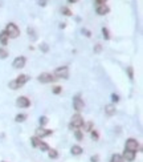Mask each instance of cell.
<instances>
[{
	"label": "cell",
	"mask_w": 143,
	"mask_h": 162,
	"mask_svg": "<svg viewBox=\"0 0 143 162\" xmlns=\"http://www.w3.org/2000/svg\"><path fill=\"white\" fill-rule=\"evenodd\" d=\"M28 80H29V76H27V75L17 76V78H15V80H12L11 82H9V88L13 89V90H16V89H19V88L23 87Z\"/></svg>",
	"instance_id": "6da1fadb"
},
{
	"label": "cell",
	"mask_w": 143,
	"mask_h": 162,
	"mask_svg": "<svg viewBox=\"0 0 143 162\" xmlns=\"http://www.w3.org/2000/svg\"><path fill=\"white\" fill-rule=\"evenodd\" d=\"M4 31L7 32L8 37H11V39H16L17 36L20 35V29H19V27H17L16 24H13V23L7 24V28L4 29Z\"/></svg>",
	"instance_id": "7a4b0ae2"
},
{
	"label": "cell",
	"mask_w": 143,
	"mask_h": 162,
	"mask_svg": "<svg viewBox=\"0 0 143 162\" xmlns=\"http://www.w3.org/2000/svg\"><path fill=\"white\" fill-rule=\"evenodd\" d=\"M125 149H126V150H130V151H134V153H137V150L139 149V142H138L137 139H134V138H129L126 141Z\"/></svg>",
	"instance_id": "3957f363"
},
{
	"label": "cell",
	"mask_w": 143,
	"mask_h": 162,
	"mask_svg": "<svg viewBox=\"0 0 143 162\" xmlns=\"http://www.w3.org/2000/svg\"><path fill=\"white\" fill-rule=\"evenodd\" d=\"M83 125V118L80 114H74L72 117V122H70V129H78Z\"/></svg>",
	"instance_id": "277c9868"
},
{
	"label": "cell",
	"mask_w": 143,
	"mask_h": 162,
	"mask_svg": "<svg viewBox=\"0 0 143 162\" xmlns=\"http://www.w3.org/2000/svg\"><path fill=\"white\" fill-rule=\"evenodd\" d=\"M56 78H68L69 77V69L68 67H60L55 70Z\"/></svg>",
	"instance_id": "5b68a950"
},
{
	"label": "cell",
	"mask_w": 143,
	"mask_h": 162,
	"mask_svg": "<svg viewBox=\"0 0 143 162\" xmlns=\"http://www.w3.org/2000/svg\"><path fill=\"white\" fill-rule=\"evenodd\" d=\"M53 133V130H50V129H45V127L40 126L39 129H36V137L37 138H44V137H48L50 136V134Z\"/></svg>",
	"instance_id": "8992f818"
},
{
	"label": "cell",
	"mask_w": 143,
	"mask_h": 162,
	"mask_svg": "<svg viewBox=\"0 0 143 162\" xmlns=\"http://www.w3.org/2000/svg\"><path fill=\"white\" fill-rule=\"evenodd\" d=\"M37 80L40 81V82H43V84H48V82H53V81L56 80V77H53L50 73H41L37 77Z\"/></svg>",
	"instance_id": "52a82bcc"
},
{
	"label": "cell",
	"mask_w": 143,
	"mask_h": 162,
	"mask_svg": "<svg viewBox=\"0 0 143 162\" xmlns=\"http://www.w3.org/2000/svg\"><path fill=\"white\" fill-rule=\"evenodd\" d=\"M24 65H25V57H23V56H19V57H16L13 60V63H12V67L16 68V69L24 68Z\"/></svg>",
	"instance_id": "ba28073f"
},
{
	"label": "cell",
	"mask_w": 143,
	"mask_h": 162,
	"mask_svg": "<svg viewBox=\"0 0 143 162\" xmlns=\"http://www.w3.org/2000/svg\"><path fill=\"white\" fill-rule=\"evenodd\" d=\"M73 106H74V109L77 112H81L83 109V101L80 96H76L74 99H73Z\"/></svg>",
	"instance_id": "9c48e42d"
},
{
	"label": "cell",
	"mask_w": 143,
	"mask_h": 162,
	"mask_svg": "<svg viewBox=\"0 0 143 162\" xmlns=\"http://www.w3.org/2000/svg\"><path fill=\"white\" fill-rule=\"evenodd\" d=\"M16 104H17V106H20V108H28V106H31V101H29V99H27V97H19L17 99V101H16Z\"/></svg>",
	"instance_id": "30bf717a"
},
{
	"label": "cell",
	"mask_w": 143,
	"mask_h": 162,
	"mask_svg": "<svg viewBox=\"0 0 143 162\" xmlns=\"http://www.w3.org/2000/svg\"><path fill=\"white\" fill-rule=\"evenodd\" d=\"M110 8L106 4H100V6H97V8H95V12H97L98 15H101V16H103V15L109 13Z\"/></svg>",
	"instance_id": "8fae6325"
},
{
	"label": "cell",
	"mask_w": 143,
	"mask_h": 162,
	"mask_svg": "<svg viewBox=\"0 0 143 162\" xmlns=\"http://www.w3.org/2000/svg\"><path fill=\"white\" fill-rule=\"evenodd\" d=\"M122 157H123V159L131 162V161H134V159H135V153H134V151H130V150H126V149H125Z\"/></svg>",
	"instance_id": "7c38bea8"
},
{
	"label": "cell",
	"mask_w": 143,
	"mask_h": 162,
	"mask_svg": "<svg viewBox=\"0 0 143 162\" xmlns=\"http://www.w3.org/2000/svg\"><path fill=\"white\" fill-rule=\"evenodd\" d=\"M105 113L107 114V116H114L115 114V105L113 104H109L105 106Z\"/></svg>",
	"instance_id": "4fadbf2b"
},
{
	"label": "cell",
	"mask_w": 143,
	"mask_h": 162,
	"mask_svg": "<svg viewBox=\"0 0 143 162\" xmlns=\"http://www.w3.org/2000/svg\"><path fill=\"white\" fill-rule=\"evenodd\" d=\"M8 35H7L6 31H1L0 32V43H1V45H7L8 44Z\"/></svg>",
	"instance_id": "5bb4252c"
},
{
	"label": "cell",
	"mask_w": 143,
	"mask_h": 162,
	"mask_svg": "<svg viewBox=\"0 0 143 162\" xmlns=\"http://www.w3.org/2000/svg\"><path fill=\"white\" fill-rule=\"evenodd\" d=\"M70 151H72V154L73 156H80L81 153H82V148L81 146H78V145H74V146H72V149H70Z\"/></svg>",
	"instance_id": "9a60e30c"
},
{
	"label": "cell",
	"mask_w": 143,
	"mask_h": 162,
	"mask_svg": "<svg viewBox=\"0 0 143 162\" xmlns=\"http://www.w3.org/2000/svg\"><path fill=\"white\" fill-rule=\"evenodd\" d=\"M125 159H123V157L121 156V154H114V156L111 157V159H110V162H123Z\"/></svg>",
	"instance_id": "2e32d148"
},
{
	"label": "cell",
	"mask_w": 143,
	"mask_h": 162,
	"mask_svg": "<svg viewBox=\"0 0 143 162\" xmlns=\"http://www.w3.org/2000/svg\"><path fill=\"white\" fill-rule=\"evenodd\" d=\"M40 138H37V137L34 136V137H32L31 138V144H32V146H34V148H39V145H40Z\"/></svg>",
	"instance_id": "e0dca14e"
},
{
	"label": "cell",
	"mask_w": 143,
	"mask_h": 162,
	"mask_svg": "<svg viewBox=\"0 0 143 162\" xmlns=\"http://www.w3.org/2000/svg\"><path fill=\"white\" fill-rule=\"evenodd\" d=\"M49 158H53V159H56V158H57V157H58V153H57V150H55V149H52V150H50V149H49Z\"/></svg>",
	"instance_id": "ac0fdd59"
},
{
	"label": "cell",
	"mask_w": 143,
	"mask_h": 162,
	"mask_svg": "<svg viewBox=\"0 0 143 162\" xmlns=\"http://www.w3.org/2000/svg\"><path fill=\"white\" fill-rule=\"evenodd\" d=\"M27 118V114H17L16 117H15V121L16 122H24Z\"/></svg>",
	"instance_id": "d6986e66"
},
{
	"label": "cell",
	"mask_w": 143,
	"mask_h": 162,
	"mask_svg": "<svg viewBox=\"0 0 143 162\" xmlns=\"http://www.w3.org/2000/svg\"><path fill=\"white\" fill-rule=\"evenodd\" d=\"M82 126H83V130L85 132H92L93 130V122H88L86 125L83 124Z\"/></svg>",
	"instance_id": "ffe728a7"
},
{
	"label": "cell",
	"mask_w": 143,
	"mask_h": 162,
	"mask_svg": "<svg viewBox=\"0 0 143 162\" xmlns=\"http://www.w3.org/2000/svg\"><path fill=\"white\" fill-rule=\"evenodd\" d=\"M61 13L65 15V16H72V11L68 7H62V8H61Z\"/></svg>",
	"instance_id": "44dd1931"
},
{
	"label": "cell",
	"mask_w": 143,
	"mask_h": 162,
	"mask_svg": "<svg viewBox=\"0 0 143 162\" xmlns=\"http://www.w3.org/2000/svg\"><path fill=\"white\" fill-rule=\"evenodd\" d=\"M8 56V51L6 48H0V58H7Z\"/></svg>",
	"instance_id": "7402d4cb"
},
{
	"label": "cell",
	"mask_w": 143,
	"mask_h": 162,
	"mask_svg": "<svg viewBox=\"0 0 143 162\" xmlns=\"http://www.w3.org/2000/svg\"><path fill=\"white\" fill-rule=\"evenodd\" d=\"M102 35H103V37H105V40H109V39H110L109 29H107V28H105V27L102 28Z\"/></svg>",
	"instance_id": "603a6c76"
},
{
	"label": "cell",
	"mask_w": 143,
	"mask_h": 162,
	"mask_svg": "<svg viewBox=\"0 0 143 162\" xmlns=\"http://www.w3.org/2000/svg\"><path fill=\"white\" fill-rule=\"evenodd\" d=\"M39 122H40V125H41V126H44V125H46V124H48V117H45V116H41L40 118H39Z\"/></svg>",
	"instance_id": "cb8c5ba5"
},
{
	"label": "cell",
	"mask_w": 143,
	"mask_h": 162,
	"mask_svg": "<svg viewBox=\"0 0 143 162\" xmlns=\"http://www.w3.org/2000/svg\"><path fill=\"white\" fill-rule=\"evenodd\" d=\"M39 148L41 149V151H48V150H49V146L45 144V142H40V145H39Z\"/></svg>",
	"instance_id": "d4e9b609"
},
{
	"label": "cell",
	"mask_w": 143,
	"mask_h": 162,
	"mask_svg": "<svg viewBox=\"0 0 143 162\" xmlns=\"http://www.w3.org/2000/svg\"><path fill=\"white\" fill-rule=\"evenodd\" d=\"M40 49L43 51V52H48V51H49V46H48V44H46V43H43V44H41V45H40Z\"/></svg>",
	"instance_id": "484cf974"
},
{
	"label": "cell",
	"mask_w": 143,
	"mask_h": 162,
	"mask_svg": "<svg viewBox=\"0 0 143 162\" xmlns=\"http://www.w3.org/2000/svg\"><path fill=\"white\" fill-rule=\"evenodd\" d=\"M81 32H82L86 37H90V36H92V32L89 31V29H86V28H82V31H81Z\"/></svg>",
	"instance_id": "4316f807"
},
{
	"label": "cell",
	"mask_w": 143,
	"mask_h": 162,
	"mask_svg": "<svg viewBox=\"0 0 143 162\" xmlns=\"http://www.w3.org/2000/svg\"><path fill=\"white\" fill-rule=\"evenodd\" d=\"M127 73H129V78H130V80H132V78H134V72H132V68L131 67L127 68Z\"/></svg>",
	"instance_id": "83f0119b"
},
{
	"label": "cell",
	"mask_w": 143,
	"mask_h": 162,
	"mask_svg": "<svg viewBox=\"0 0 143 162\" xmlns=\"http://www.w3.org/2000/svg\"><path fill=\"white\" fill-rule=\"evenodd\" d=\"M101 51H102V45H101V44H97V45L94 46V53H100Z\"/></svg>",
	"instance_id": "f1b7e54d"
},
{
	"label": "cell",
	"mask_w": 143,
	"mask_h": 162,
	"mask_svg": "<svg viewBox=\"0 0 143 162\" xmlns=\"http://www.w3.org/2000/svg\"><path fill=\"white\" fill-rule=\"evenodd\" d=\"M61 90H62V88H61V87H55V88H53V93H55V94H60Z\"/></svg>",
	"instance_id": "f546056e"
},
{
	"label": "cell",
	"mask_w": 143,
	"mask_h": 162,
	"mask_svg": "<svg viewBox=\"0 0 143 162\" xmlns=\"http://www.w3.org/2000/svg\"><path fill=\"white\" fill-rule=\"evenodd\" d=\"M76 138L78 139V141H81L82 139V133H81V130H76Z\"/></svg>",
	"instance_id": "4dcf8cb0"
},
{
	"label": "cell",
	"mask_w": 143,
	"mask_h": 162,
	"mask_svg": "<svg viewBox=\"0 0 143 162\" xmlns=\"http://www.w3.org/2000/svg\"><path fill=\"white\" fill-rule=\"evenodd\" d=\"M28 33H29V36H32V39H36V35H34V31H33V28H28Z\"/></svg>",
	"instance_id": "1f68e13d"
},
{
	"label": "cell",
	"mask_w": 143,
	"mask_h": 162,
	"mask_svg": "<svg viewBox=\"0 0 143 162\" xmlns=\"http://www.w3.org/2000/svg\"><path fill=\"white\" fill-rule=\"evenodd\" d=\"M92 138L94 139V141H97V139H98V133L95 130H92Z\"/></svg>",
	"instance_id": "d6a6232c"
},
{
	"label": "cell",
	"mask_w": 143,
	"mask_h": 162,
	"mask_svg": "<svg viewBox=\"0 0 143 162\" xmlns=\"http://www.w3.org/2000/svg\"><path fill=\"white\" fill-rule=\"evenodd\" d=\"M111 100L114 102H118V101H119V97H118V94H115V93H114V94H111Z\"/></svg>",
	"instance_id": "836d02e7"
},
{
	"label": "cell",
	"mask_w": 143,
	"mask_h": 162,
	"mask_svg": "<svg viewBox=\"0 0 143 162\" xmlns=\"http://www.w3.org/2000/svg\"><path fill=\"white\" fill-rule=\"evenodd\" d=\"M46 3H48V0H39V6H41V7H45Z\"/></svg>",
	"instance_id": "e575fe53"
},
{
	"label": "cell",
	"mask_w": 143,
	"mask_h": 162,
	"mask_svg": "<svg viewBox=\"0 0 143 162\" xmlns=\"http://www.w3.org/2000/svg\"><path fill=\"white\" fill-rule=\"evenodd\" d=\"M95 3H97V6H100V4H105L106 0H95Z\"/></svg>",
	"instance_id": "d590c367"
},
{
	"label": "cell",
	"mask_w": 143,
	"mask_h": 162,
	"mask_svg": "<svg viewBox=\"0 0 143 162\" xmlns=\"http://www.w3.org/2000/svg\"><path fill=\"white\" fill-rule=\"evenodd\" d=\"M92 162H98V156H93L92 157Z\"/></svg>",
	"instance_id": "8d00e7d4"
},
{
	"label": "cell",
	"mask_w": 143,
	"mask_h": 162,
	"mask_svg": "<svg viewBox=\"0 0 143 162\" xmlns=\"http://www.w3.org/2000/svg\"><path fill=\"white\" fill-rule=\"evenodd\" d=\"M80 0H68V3L69 4H73V3H78Z\"/></svg>",
	"instance_id": "74e56055"
},
{
	"label": "cell",
	"mask_w": 143,
	"mask_h": 162,
	"mask_svg": "<svg viewBox=\"0 0 143 162\" xmlns=\"http://www.w3.org/2000/svg\"><path fill=\"white\" fill-rule=\"evenodd\" d=\"M65 27H66L65 23H61V24H60V28H65Z\"/></svg>",
	"instance_id": "f35d334b"
},
{
	"label": "cell",
	"mask_w": 143,
	"mask_h": 162,
	"mask_svg": "<svg viewBox=\"0 0 143 162\" xmlns=\"http://www.w3.org/2000/svg\"><path fill=\"white\" fill-rule=\"evenodd\" d=\"M3 162H7V161H3Z\"/></svg>",
	"instance_id": "ab89813d"
}]
</instances>
